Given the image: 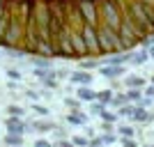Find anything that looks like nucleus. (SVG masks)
Here are the masks:
<instances>
[{"mask_svg":"<svg viewBox=\"0 0 154 147\" xmlns=\"http://www.w3.org/2000/svg\"><path fill=\"white\" fill-rule=\"evenodd\" d=\"M124 147H136V145H134L131 140H129V142H124Z\"/></svg>","mask_w":154,"mask_h":147,"instance_id":"obj_1","label":"nucleus"}]
</instances>
